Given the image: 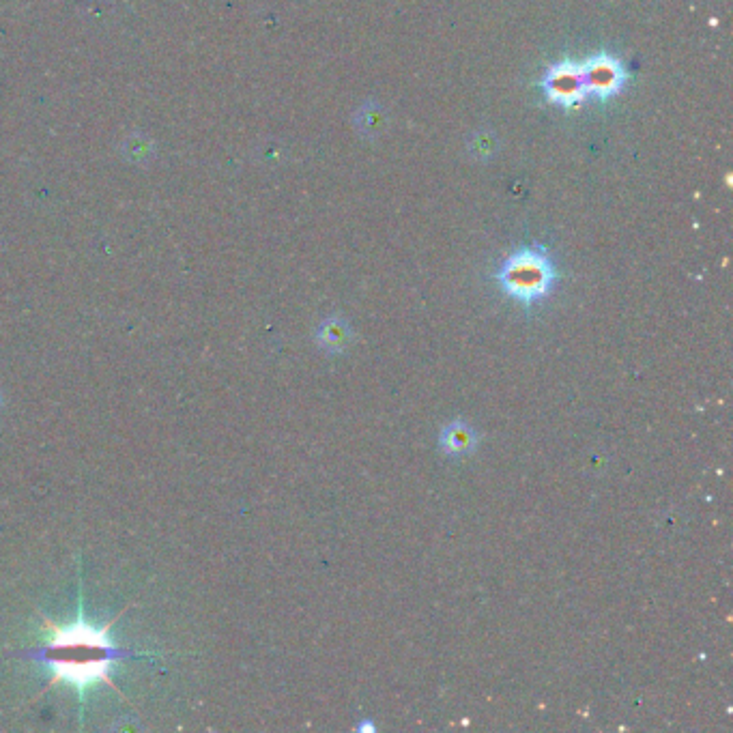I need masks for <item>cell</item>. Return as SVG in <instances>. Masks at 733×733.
<instances>
[{
  "label": "cell",
  "mask_w": 733,
  "mask_h": 733,
  "mask_svg": "<svg viewBox=\"0 0 733 733\" xmlns=\"http://www.w3.org/2000/svg\"><path fill=\"white\" fill-rule=\"evenodd\" d=\"M559 271L549 250L542 246H525L512 252L495 273L503 295L529 308L549 297L555 289Z\"/></svg>",
  "instance_id": "7a4b0ae2"
},
{
  "label": "cell",
  "mask_w": 733,
  "mask_h": 733,
  "mask_svg": "<svg viewBox=\"0 0 733 733\" xmlns=\"http://www.w3.org/2000/svg\"><path fill=\"white\" fill-rule=\"evenodd\" d=\"M349 338V332H347V325H344L342 321H327L323 327H321V342L323 347L327 349H340L344 342H347Z\"/></svg>",
  "instance_id": "8992f818"
},
{
  "label": "cell",
  "mask_w": 733,
  "mask_h": 733,
  "mask_svg": "<svg viewBox=\"0 0 733 733\" xmlns=\"http://www.w3.org/2000/svg\"><path fill=\"white\" fill-rule=\"evenodd\" d=\"M581 74L587 97H594L598 102H609L611 97L620 95L630 80L624 61L607 52L589 54L581 63Z\"/></svg>",
  "instance_id": "3957f363"
},
{
  "label": "cell",
  "mask_w": 733,
  "mask_h": 733,
  "mask_svg": "<svg viewBox=\"0 0 733 733\" xmlns=\"http://www.w3.org/2000/svg\"><path fill=\"white\" fill-rule=\"evenodd\" d=\"M439 445L445 454H465L478 445L476 430L463 422L448 424L441 430Z\"/></svg>",
  "instance_id": "5b68a950"
},
{
  "label": "cell",
  "mask_w": 733,
  "mask_h": 733,
  "mask_svg": "<svg viewBox=\"0 0 733 733\" xmlns=\"http://www.w3.org/2000/svg\"><path fill=\"white\" fill-rule=\"evenodd\" d=\"M121 656L106 630L86 622L67 628L50 626V637L41 652L43 663L52 669V682H67L80 691L97 682H110V667Z\"/></svg>",
  "instance_id": "6da1fadb"
},
{
  "label": "cell",
  "mask_w": 733,
  "mask_h": 733,
  "mask_svg": "<svg viewBox=\"0 0 733 733\" xmlns=\"http://www.w3.org/2000/svg\"><path fill=\"white\" fill-rule=\"evenodd\" d=\"M540 89L544 93L546 102L557 108H564V110L579 108L581 104H585V99H587L583 74H581V63H577L574 59L557 61L555 65H551L544 71V76L540 80Z\"/></svg>",
  "instance_id": "277c9868"
}]
</instances>
